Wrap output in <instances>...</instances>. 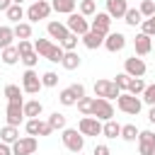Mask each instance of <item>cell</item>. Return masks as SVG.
I'll use <instances>...</instances> for the list:
<instances>
[{
	"label": "cell",
	"instance_id": "8d00e7d4",
	"mask_svg": "<svg viewBox=\"0 0 155 155\" xmlns=\"http://www.w3.org/2000/svg\"><path fill=\"white\" fill-rule=\"evenodd\" d=\"M80 15L82 17H94L97 15V2L94 0H80Z\"/></svg>",
	"mask_w": 155,
	"mask_h": 155
},
{
	"label": "cell",
	"instance_id": "7dc6e473",
	"mask_svg": "<svg viewBox=\"0 0 155 155\" xmlns=\"http://www.w3.org/2000/svg\"><path fill=\"white\" fill-rule=\"evenodd\" d=\"M92 155H111V150H109V145H104V143H99V145H94V150H92Z\"/></svg>",
	"mask_w": 155,
	"mask_h": 155
},
{
	"label": "cell",
	"instance_id": "74e56055",
	"mask_svg": "<svg viewBox=\"0 0 155 155\" xmlns=\"http://www.w3.org/2000/svg\"><path fill=\"white\" fill-rule=\"evenodd\" d=\"M138 12L143 15V19L153 17V15H155V0H140V5H138Z\"/></svg>",
	"mask_w": 155,
	"mask_h": 155
},
{
	"label": "cell",
	"instance_id": "db71d44e",
	"mask_svg": "<svg viewBox=\"0 0 155 155\" xmlns=\"http://www.w3.org/2000/svg\"><path fill=\"white\" fill-rule=\"evenodd\" d=\"M150 155H155V145H153V150H150Z\"/></svg>",
	"mask_w": 155,
	"mask_h": 155
},
{
	"label": "cell",
	"instance_id": "681fc988",
	"mask_svg": "<svg viewBox=\"0 0 155 155\" xmlns=\"http://www.w3.org/2000/svg\"><path fill=\"white\" fill-rule=\"evenodd\" d=\"M0 155H12V145H7V143H0Z\"/></svg>",
	"mask_w": 155,
	"mask_h": 155
},
{
	"label": "cell",
	"instance_id": "6da1fadb",
	"mask_svg": "<svg viewBox=\"0 0 155 155\" xmlns=\"http://www.w3.org/2000/svg\"><path fill=\"white\" fill-rule=\"evenodd\" d=\"M61 140H63V145H65L70 153H75V155L85 148V136H82L78 128H68V126H65L63 133H61Z\"/></svg>",
	"mask_w": 155,
	"mask_h": 155
},
{
	"label": "cell",
	"instance_id": "ee69618b",
	"mask_svg": "<svg viewBox=\"0 0 155 155\" xmlns=\"http://www.w3.org/2000/svg\"><path fill=\"white\" fill-rule=\"evenodd\" d=\"M19 61L27 65V68H34L36 63H39V53L36 51H29V53H24V56H19Z\"/></svg>",
	"mask_w": 155,
	"mask_h": 155
},
{
	"label": "cell",
	"instance_id": "9a60e30c",
	"mask_svg": "<svg viewBox=\"0 0 155 155\" xmlns=\"http://www.w3.org/2000/svg\"><path fill=\"white\" fill-rule=\"evenodd\" d=\"M5 119H7V126H17L24 121V111H22V104H12L7 102V109H5Z\"/></svg>",
	"mask_w": 155,
	"mask_h": 155
},
{
	"label": "cell",
	"instance_id": "ba28073f",
	"mask_svg": "<svg viewBox=\"0 0 155 155\" xmlns=\"http://www.w3.org/2000/svg\"><path fill=\"white\" fill-rule=\"evenodd\" d=\"M92 116H94V119H99L102 124H104V121H109V119H114V107H111V102H109V99L97 97V99L92 102Z\"/></svg>",
	"mask_w": 155,
	"mask_h": 155
},
{
	"label": "cell",
	"instance_id": "7bdbcfd3",
	"mask_svg": "<svg viewBox=\"0 0 155 155\" xmlns=\"http://www.w3.org/2000/svg\"><path fill=\"white\" fill-rule=\"evenodd\" d=\"M63 48H61V44H53V48H51V53H48V58L46 61H51V63H61L63 61Z\"/></svg>",
	"mask_w": 155,
	"mask_h": 155
},
{
	"label": "cell",
	"instance_id": "cb8c5ba5",
	"mask_svg": "<svg viewBox=\"0 0 155 155\" xmlns=\"http://www.w3.org/2000/svg\"><path fill=\"white\" fill-rule=\"evenodd\" d=\"M17 138H19V128H17V126H2V128H0V143L12 145Z\"/></svg>",
	"mask_w": 155,
	"mask_h": 155
},
{
	"label": "cell",
	"instance_id": "d6986e66",
	"mask_svg": "<svg viewBox=\"0 0 155 155\" xmlns=\"http://www.w3.org/2000/svg\"><path fill=\"white\" fill-rule=\"evenodd\" d=\"M80 41L85 44V48H90V51H94V48H99V46H104V36L99 34V31H87V34H82L80 36Z\"/></svg>",
	"mask_w": 155,
	"mask_h": 155
},
{
	"label": "cell",
	"instance_id": "bcb514c9",
	"mask_svg": "<svg viewBox=\"0 0 155 155\" xmlns=\"http://www.w3.org/2000/svg\"><path fill=\"white\" fill-rule=\"evenodd\" d=\"M128 80H131V78H128L126 73H119V75H116V80H114V85H116L121 92H126V87H128Z\"/></svg>",
	"mask_w": 155,
	"mask_h": 155
},
{
	"label": "cell",
	"instance_id": "5bb4252c",
	"mask_svg": "<svg viewBox=\"0 0 155 155\" xmlns=\"http://www.w3.org/2000/svg\"><path fill=\"white\" fill-rule=\"evenodd\" d=\"M133 48H136L133 56H138V58H140V56H148V53L153 51V39L140 31V34H136V39H133Z\"/></svg>",
	"mask_w": 155,
	"mask_h": 155
},
{
	"label": "cell",
	"instance_id": "9f6ffc18",
	"mask_svg": "<svg viewBox=\"0 0 155 155\" xmlns=\"http://www.w3.org/2000/svg\"><path fill=\"white\" fill-rule=\"evenodd\" d=\"M31 2H34V0H31Z\"/></svg>",
	"mask_w": 155,
	"mask_h": 155
},
{
	"label": "cell",
	"instance_id": "60d3db41",
	"mask_svg": "<svg viewBox=\"0 0 155 155\" xmlns=\"http://www.w3.org/2000/svg\"><path fill=\"white\" fill-rule=\"evenodd\" d=\"M140 31H143V34H148V36H150V39H153V36H155V15H153V17H148V19H143V22H140Z\"/></svg>",
	"mask_w": 155,
	"mask_h": 155
},
{
	"label": "cell",
	"instance_id": "c3c4849f",
	"mask_svg": "<svg viewBox=\"0 0 155 155\" xmlns=\"http://www.w3.org/2000/svg\"><path fill=\"white\" fill-rule=\"evenodd\" d=\"M73 87V92L78 94V99H82L85 97V85H80V82H75V85H70Z\"/></svg>",
	"mask_w": 155,
	"mask_h": 155
},
{
	"label": "cell",
	"instance_id": "4316f807",
	"mask_svg": "<svg viewBox=\"0 0 155 155\" xmlns=\"http://www.w3.org/2000/svg\"><path fill=\"white\" fill-rule=\"evenodd\" d=\"M51 48H53V41L51 39H36L34 41V51L39 53V58H48Z\"/></svg>",
	"mask_w": 155,
	"mask_h": 155
},
{
	"label": "cell",
	"instance_id": "f35d334b",
	"mask_svg": "<svg viewBox=\"0 0 155 155\" xmlns=\"http://www.w3.org/2000/svg\"><path fill=\"white\" fill-rule=\"evenodd\" d=\"M140 102H145L148 107H155V82L145 85V90H143V94H140Z\"/></svg>",
	"mask_w": 155,
	"mask_h": 155
},
{
	"label": "cell",
	"instance_id": "d590c367",
	"mask_svg": "<svg viewBox=\"0 0 155 155\" xmlns=\"http://www.w3.org/2000/svg\"><path fill=\"white\" fill-rule=\"evenodd\" d=\"M92 102H94V99L85 94L82 99H78V104H75V107H78V111H80L82 116H92Z\"/></svg>",
	"mask_w": 155,
	"mask_h": 155
},
{
	"label": "cell",
	"instance_id": "f546056e",
	"mask_svg": "<svg viewBox=\"0 0 155 155\" xmlns=\"http://www.w3.org/2000/svg\"><path fill=\"white\" fill-rule=\"evenodd\" d=\"M12 44H15V34H12V27L2 24V27H0V51H2V48H7V46H12Z\"/></svg>",
	"mask_w": 155,
	"mask_h": 155
},
{
	"label": "cell",
	"instance_id": "ffe728a7",
	"mask_svg": "<svg viewBox=\"0 0 155 155\" xmlns=\"http://www.w3.org/2000/svg\"><path fill=\"white\" fill-rule=\"evenodd\" d=\"M22 111H24L27 119H39V116L44 114V104H41L39 99H29V102L22 104Z\"/></svg>",
	"mask_w": 155,
	"mask_h": 155
},
{
	"label": "cell",
	"instance_id": "ac0fdd59",
	"mask_svg": "<svg viewBox=\"0 0 155 155\" xmlns=\"http://www.w3.org/2000/svg\"><path fill=\"white\" fill-rule=\"evenodd\" d=\"M126 10H128V2L126 0H107V15L111 19H124Z\"/></svg>",
	"mask_w": 155,
	"mask_h": 155
},
{
	"label": "cell",
	"instance_id": "83f0119b",
	"mask_svg": "<svg viewBox=\"0 0 155 155\" xmlns=\"http://www.w3.org/2000/svg\"><path fill=\"white\" fill-rule=\"evenodd\" d=\"M0 58H2V63H5V65H15V63L19 61V51H17V46L12 44V46L2 48V56H0Z\"/></svg>",
	"mask_w": 155,
	"mask_h": 155
},
{
	"label": "cell",
	"instance_id": "f907efd6",
	"mask_svg": "<svg viewBox=\"0 0 155 155\" xmlns=\"http://www.w3.org/2000/svg\"><path fill=\"white\" fill-rule=\"evenodd\" d=\"M10 5H12V0H0V12H7Z\"/></svg>",
	"mask_w": 155,
	"mask_h": 155
},
{
	"label": "cell",
	"instance_id": "484cf974",
	"mask_svg": "<svg viewBox=\"0 0 155 155\" xmlns=\"http://www.w3.org/2000/svg\"><path fill=\"white\" fill-rule=\"evenodd\" d=\"M12 34H15V39H19V41L31 39V24H29V22H19V24L12 27Z\"/></svg>",
	"mask_w": 155,
	"mask_h": 155
},
{
	"label": "cell",
	"instance_id": "5b68a950",
	"mask_svg": "<svg viewBox=\"0 0 155 155\" xmlns=\"http://www.w3.org/2000/svg\"><path fill=\"white\" fill-rule=\"evenodd\" d=\"M41 87H44V85H41L39 73H36L34 68H27V70L22 73V92H27V94H36Z\"/></svg>",
	"mask_w": 155,
	"mask_h": 155
},
{
	"label": "cell",
	"instance_id": "7c38bea8",
	"mask_svg": "<svg viewBox=\"0 0 155 155\" xmlns=\"http://www.w3.org/2000/svg\"><path fill=\"white\" fill-rule=\"evenodd\" d=\"M124 46H126V34H121V31H109V34L104 36V48H107L109 53H119V51H124Z\"/></svg>",
	"mask_w": 155,
	"mask_h": 155
},
{
	"label": "cell",
	"instance_id": "4dcf8cb0",
	"mask_svg": "<svg viewBox=\"0 0 155 155\" xmlns=\"http://www.w3.org/2000/svg\"><path fill=\"white\" fill-rule=\"evenodd\" d=\"M124 22H126L128 27H138V24L143 22V15L138 12V7H128L126 15H124Z\"/></svg>",
	"mask_w": 155,
	"mask_h": 155
},
{
	"label": "cell",
	"instance_id": "f1b7e54d",
	"mask_svg": "<svg viewBox=\"0 0 155 155\" xmlns=\"http://www.w3.org/2000/svg\"><path fill=\"white\" fill-rule=\"evenodd\" d=\"M58 102H61L63 107H75V104H78V94L73 92V87H65V90H61Z\"/></svg>",
	"mask_w": 155,
	"mask_h": 155
},
{
	"label": "cell",
	"instance_id": "2e32d148",
	"mask_svg": "<svg viewBox=\"0 0 155 155\" xmlns=\"http://www.w3.org/2000/svg\"><path fill=\"white\" fill-rule=\"evenodd\" d=\"M46 31H48V39H58V44L70 34L68 27H65V22H56V19H51V22L46 24Z\"/></svg>",
	"mask_w": 155,
	"mask_h": 155
},
{
	"label": "cell",
	"instance_id": "9c48e42d",
	"mask_svg": "<svg viewBox=\"0 0 155 155\" xmlns=\"http://www.w3.org/2000/svg\"><path fill=\"white\" fill-rule=\"evenodd\" d=\"M145 70H148V65H145V61L138 58V56H131V58L124 61V73H126L128 78H143Z\"/></svg>",
	"mask_w": 155,
	"mask_h": 155
},
{
	"label": "cell",
	"instance_id": "e575fe53",
	"mask_svg": "<svg viewBox=\"0 0 155 155\" xmlns=\"http://www.w3.org/2000/svg\"><path fill=\"white\" fill-rule=\"evenodd\" d=\"M5 15H7V19H10V22L19 24V22H22V17H24V10H22V5H15V2H12V5L7 7V12H5Z\"/></svg>",
	"mask_w": 155,
	"mask_h": 155
},
{
	"label": "cell",
	"instance_id": "d6a6232c",
	"mask_svg": "<svg viewBox=\"0 0 155 155\" xmlns=\"http://www.w3.org/2000/svg\"><path fill=\"white\" fill-rule=\"evenodd\" d=\"M46 121H48V126H51L53 131H63V128H65V121H68V119H65V114H61V111H53V114H51V116H48Z\"/></svg>",
	"mask_w": 155,
	"mask_h": 155
},
{
	"label": "cell",
	"instance_id": "7a4b0ae2",
	"mask_svg": "<svg viewBox=\"0 0 155 155\" xmlns=\"http://www.w3.org/2000/svg\"><path fill=\"white\" fill-rule=\"evenodd\" d=\"M51 12H53V10H51V2H46V0H34V2L27 7L24 17H27L29 22H39V19H48Z\"/></svg>",
	"mask_w": 155,
	"mask_h": 155
},
{
	"label": "cell",
	"instance_id": "3957f363",
	"mask_svg": "<svg viewBox=\"0 0 155 155\" xmlns=\"http://www.w3.org/2000/svg\"><path fill=\"white\" fill-rule=\"evenodd\" d=\"M116 107H119L124 114L136 116V114H140L143 102H140V97H133V94H128V92H121V94H119V99H116Z\"/></svg>",
	"mask_w": 155,
	"mask_h": 155
},
{
	"label": "cell",
	"instance_id": "277c9868",
	"mask_svg": "<svg viewBox=\"0 0 155 155\" xmlns=\"http://www.w3.org/2000/svg\"><path fill=\"white\" fill-rule=\"evenodd\" d=\"M65 27H68V31H70V34H75V36H82V34H87V31H90V22H87V17H82L80 12L68 15Z\"/></svg>",
	"mask_w": 155,
	"mask_h": 155
},
{
	"label": "cell",
	"instance_id": "b9f144b4",
	"mask_svg": "<svg viewBox=\"0 0 155 155\" xmlns=\"http://www.w3.org/2000/svg\"><path fill=\"white\" fill-rule=\"evenodd\" d=\"M78 41H80V39H78L75 34H68V36L61 41V48H63V51H75V48H78Z\"/></svg>",
	"mask_w": 155,
	"mask_h": 155
},
{
	"label": "cell",
	"instance_id": "52a82bcc",
	"mask_svg": "<svg viewBox=\"0 0 155 155\" xmlns=\"http://www.w3.org/2000/svg\"><path fill=\"white\" fill-rule=\"evenodd\" d=\"M36 145H39V140L34 136H19L12 143V155H34Z\"/></svg>",
	"mask_w": 155,
	"mask_h": 155
},
{
	"label": "cell",
	"instance_id": "44dd1931",
	"mask_svg": "<svg viewBox=\"0 0 155 155\" xmlns=\"http://www.w3.org/2000/svg\"><path fill=\"white\" fill-rule=\"evenodd\" d=\"M80 63H82V58H80L78 51H65V53H63L61 65H63L65 70H75V68H80Z\"/></svg>",
	"mask_w": 155,
	"mask_h": 155
},
{
	"label": "cell",
	"instance_id": "7402d4cb",
	"mask_svg": "<svg viewBox=\"0 0 155 155\" xmlns=\"http://www.w3.org/2000/svg\"><path fill=\"white\" fill-rule=\"evenodd\" d=\"M75 5H78V0H53L51 2V10H56L61 15H73L75 12Z\"/></svg>",
	"mask_w": 155,
	"mask_h": 155
},
{
	"label": "cell",
	"instance_id": "836d02e7",
	"mask_svg": "<svg viewBox=\"0 0 155 155\" xmlns=\"http://www.w3.org/2000/svg\"><path fill=\"white\" fill-rule=\"evenodd\" d=\"M119 138H124L126 143H136V140H138V128H136V124L121 126V136H119Z\"/></svg>",
	"mask_w": 155,
	"mask_h": 155
},
{
	"label": "cell",
	"instance_id": "4fadbf2b",
	"mask_svg": "<svg viewBox=\"0 0 155 155\" xmlns=\"http://www.w3.org/2000/svg\"><path fill=\"white\" fill-rule=\"evenodd\" d=\"M24 128H27V133L29 136H51L53 133V128L48 126V121H41V119H27V124H24Z\"/></svg>",
	"mask_w": 155,
	"mask_h": 155
},
{
	"label": "cell",
	"instance_id": "f5cc1de1",
	"mask_svg": "<svg viewBox=\"0 0 155 155\" xmlns=\"http://www.w3.org/2000/svg\"><path fill=\"white\" fill-rule=\"evenodd\" d=\"M12 2H15V5H22V2H24V0H12Z\"/></svg>",
	"mask_w": 155,
	"mask_h": 155
},
{
	"label": "cell",
	"instance_id": "30bf717a",
	"mask_svg": "<svg viewBox=\"0 0 155 155\" xmlns=\"http://www.w3.org/2000/svg\"><path fill=\"white\" fill-rule=\"evenodd\" d=\"M78 131L87 138V136H102V121L94 116H82L78 121Z\"/></svg>",
	"mask_w": 155,
	"mask_h": 155
},
{
	"label": "cell",
	"instance_id": "ab89813d",
	"mask_svg": "<svg viewBox=\"0 0 155 155\" xmlns=\"http://www.w3.org/2000/svg\"><path fill=\"white\" fill-rule=\"evenodd\" d=\"M41 85H44V87H56V85H58V73L46 70V73L41 75Z\"/></svg>",
	"mask_w": 155,
	"mask_h": 155
},
{
	"label": "cell",
	"instance_id": "603a6c76",
	"mask_svg": "<svg viewBox=\"0 0 155 155\" xmlns=\"http://www.w3.org/2000/svg\"><path fill=\"white\" fill-rule=\"evenodd\" d=\"M102 136H104V138H116V136H121V124L114 121V119L104 121V124H102Z\"/></svg>",
	"mask_w": 155,
	"mask_h": 155
},
{
	"label": "cell",
	"instance_id": "f6af8a7d",
	"mask_svg": "<svg viewBox=\"0 0 155 155\" xmlns=\"http://www.w3.org/2000/svg\"><path fill=\"white\" fill-rule=\"evenodd\" d=\"M15 46H17V51H19V56H24V53H29V51H34V44H31L29 39H24V41H17Z\"/></svg>",
	"mask_w": 155,
	"mask_h": 155
},
{
	"label": "cell",
	"instance_id": "1f68e13d",
	"mask_svg": "<svg viewBox=\"0 0 155 155\" xmlns=\"http://www.w3.org/2000/svg\"><path fill=\"white\" fill-rule=\"evenodd\" d=\"M143 90H145V82H143V78H131V80H128V87H126V92H128V94H133V97H140V94H143Z\"/></svg>",
	"mask_w": 155,
	"mask_h": 155
},
{
	"label": "cell",
	"instance_id": "816d5d0a",
	"mask_svg": "<svg viewBox=\"0 0 155 155\" xmlns=\"http://www.w3.org/2000/svg\"><path fill=\"white\" fill-rule=\"evenodd\" d=\"M148 121H150V124H155V107H150V109H148Z\"/></svg>",
	"mask_w": 155,
	"mask_h": 155
},
{
	"label": "cell",
	"instance_id": "8fae6325",
	"mask_svg": "<svg viewBox=\"0 0 155 155\" xmlns=\"http://www.w3.org/2000/svg\"><path fill=\"white\" fill-rule=\"evenodd\" d=\"M111 22H114V19H111L107 12H97V15L92 17V22H90V29H92V31H99L102 36H107V34L111 31Z\"/></svg>",
	"mask_w": 155,
	"mask_h": 155
},
{
	"label": "cell",
	"instance_id": "e0dca14e",
	"mask_svg": "<svg viewBox=\"0 0 155 155\" xmlns=\"http://www.w3.org/2000/svg\"><path fill=\"white\" fill-rule=\"evenodd\" d=\"M153 145H155V133L153 131H138V153L150 155Z\"/></svg>",
	"mask_w": 155,
	"mask_h": 155
},
{
	"label": "cell",
	"instance_id": "11a10c76",
	"mask_svg": "<svg viewBox=\"0 0 155 155\" xmlns=\"http://www.w3.org/2000/svg\"><path fill=\"white\" fill-rule=\"evenodd\" d=\"M153 51H155V46H153Z\"/></svg>",
	"mask_w": 155,
	"mask_h": 155
},
{
	"label": "cell",
	"instance_id": "d4e9b609",
	"mask_svg": "<svg viewBox=\"0 0 155 155\" xmlns=\"http://www.w3.org/2000/svg\"><path fill=\"white\" fill-rule=\"evenodd\" d=\"M5 97H7V102H12V104H24V99H22V87H19V85H5Z\"/></svg>",
	"mask_w": 155,
	"mask_h": 155
},
{
	"label": "cell",
	"instance_id": "8992f818",
	"mask_svg": "<svg viewBox=\"0 0 155 155\" xmlns=\"http://www.w3.org/2000/svg\"><path fill=\"white\" fill-rule=\"evenodd\" d=\"M121 90L114 85V80H97L94 82V97H102V99H119Z\"/></svg>",
	"mask_w": 155,
	"mask_h": 155
}]
</instances>
